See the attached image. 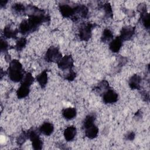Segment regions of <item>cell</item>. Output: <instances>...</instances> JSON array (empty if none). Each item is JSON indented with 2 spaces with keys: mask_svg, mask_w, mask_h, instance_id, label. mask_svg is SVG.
I'll list each match as a JSON object with an SVG mask.
<instances>
[{
  "mask_svg": "<svg viewBox=\"0 0 150 150\" xmlns=\"http://www.w3.org/2000/svg\"><path fill=\"white\" fill-rule=\"evenodd\" d=\"M135 138V134L133 132H131L129 133H128L127 136H126V138L128 140H133Z\"/></svg>",
  "mask_w": 150,
  "mask_h": 150,
  "instance_id": "f546056e",
  "label": "cell"
},
{
  "mask_svg": "<svg viewBox=\"0 0 150 150\" xmlns=\"http://www.w3.org/2000/svg\"><path fill=\"white\" fill-rule=\"evenodd\" d=\"M75 77H76V73L70 69V71L66 76V79L71 81V80H73Z\"/></svg>",
  "mask_w": 150,
  "mask_h": 150,
  "instance_id": "f1b7e54d",
  "label": "cell"
},
{
  "mask_svg": "<svg viewBox=\"0 0 150 150\" xmlns=\"http://www.w3.org/2000/svg\"><path fill=\"white\" fill-rule=\"evenodd\" d=\"M54 127L52 124L50 122L43 123L39 128L40 132L45 135H50L53 131Z\"/></svg>",
  "mask_w": 150,
  "mask_h": 150,
  "instance_id": "8fae6325",
  "label": "cell"
},
{
  "mask_svg": "<svg viewBox=\"0 0 150 150\" xmlns=\"http://www.w3.org/2000/svg\"><path fill=\"white\" fill-rule=\"evenodd\" d=\"M122 40L120 36L116 37L110 43L109 47L110 49L113 53H117L120 50L122 45Z\"/></svg>",
  "mask_w": 150,
  "mask_h": 150,
  "instance_id": "9c48e42d",
  "label": "cell"
},
{
  "mask_svg": "<svg viewBox=\"0 0 150 150\" xmlns=\"http://www.w3.org/2000/svg\"><path fill=\"white\" fill-rule=\"evenodd\" d=\"M113 35L112 32L108 29H105L102 33L101 40L104 42H107L112 39Z\"/></svg>",
  "mask_w": 150,
  "mask_h": 150,
  "instance_id": "44dd1931",
  "label": "cell"
},
{
  "mask_svg": "<svg viewBox=\"0 0 150 150\" xmlns=\"http://www.w3.org/2000/svg\"><path fill=\"white\" fill-rule=\"evenodd\" d=\"M93 28V25L91 23H86L82 25L79 30V37L81 40L87 41L91 36V30Z\"/></svg>",
  "mask_w": 150,
  "mask_h": 150,
  "instance_id": "3957f363",
  "label": "cell"
},
{
  "mask_svg": "<svg viewBox=\"0 0 150 150\" xmlns=\"http://www.w3.org/2000/svg\"><path fill=\"white\" fill-rule=\"evenodd\" d=\"M95 120V117L93 114H90L86 116L83 121V127L84 129L94 125V122Z\"/></svg>",
  "mask_w": 150,
  "mask_h": 150,
  "instance_id": "ffe728a7",
  "label": "cell"
},
{
  "mask_svg": "<svg viewBox=\"0 0 150 150\" xmlns=\"http://www.w3.org/2000/svg\"><path fill=\"white\" fill-rule=\"evenodd\" d=\"M141 20L142 24L146 29L149 28V16L148 13L146 11L141 12Z\"/></svg>",
  "mask_w": 150,
  "mask_h": 150,
  "instance_id": "7402d4cb",
  "label": "cell"
},
{
  "mask_svg": "<svg viewBox=\"0 0 150 150\" xmlns=\"http://www.w3.org/2000/svg\"><path fill=\"white\" fill-rule=\"evenodd\" d=\"M62 57L61 53L56 47H50L48 49L45 55V59L49 62H56L57 63Z\"/></svg>",
  "mask_w": 150,
  "mask_h": 150,
  "instance_id": "7a4b0ae2",
  "label": "cell"
},
{
  "mask_svg": "<svg viewBox=\"0 0 150 150\" xmlns=\"http://www.w3.org/2000/svg\"><path fill=\"white\" fill-rule=\"evenodd\" d=\"M135 33V28L131 26H126L122 28L120 37L122 40H129Z\"/></svg>",
  "mask_w": 150,
  "mask_h": 150,
  "instance_id": "52a82bcc",
  "label": "cell"
},
{
  "mask_svg": "<svg viewBox=\"0 0 150 150\" xmlns=\"http://www.w3.org/2000/svg\"><path fill=\"white\" fill-rule=\"evenodd\" d=\"M33 81H34V78L33 77L32 75L30 73H28L24 76L22 80V83L30 86L33 83Z\"/></svg>",
  "mask_w": 150,
  "mask_h": 150,
  "instance_id": "603a6c76",
  "label": "cell"
},
{
  "mask_svg": "<svg viewBox=\"0 0 150 150\" xmlns=\"http://www.w3.org/2000/svg\"><path fill=\"white\" fill-rule=\"evenodd\" d=\"M29 93V86L25 84L21 83L20 87L16 91V95L18 98H23L26 97Z\"/></svg>",
  "mask_w": 150,
  "mask_h": 150,
  "instance_id": "7c38bea8",
  "label": "cell"
},
{
  "mask_svg": "<svg viewBox=\"0 0 150 150\" xmlns=\"http://www.w3.org/2000/svg\"><path fill=\"white\" fill-rule=\"evenodd\" d=\"M141 78L137 74L133 75L129 80V86L132 89H139L140 88V83Z\"/></svg>",
  "mask_w": 150,
  "mask_h": 150,
  "instance_id": "5bb4252c",
  "label": "cell"
},
{
  "mask_svg": "<svg viewBox=\"0 0 150 150\" xmlns=\"http://www.w3.org/2000/svg\"><path fill=\"white\" fill-rule=\"evenodd\" d=\"M26 44V39L24 38H19L16 43L15 48L17 50H21Z\"/></svg>",
  "mask_w": 150,
  "mask_h": 150,
  "instance_id": "cb8c5ba5",
  "label": "cell"
},
{
  "mask_svg": "<svg viewBox=\"0 0 150 150\" xmlns=\"http://www.w3.org/2000/svg\"><path fill=\"white\" fill-rule=\"evenodd\" d=\"M59 69L62 70H70L73 66V60L71 56L66 55L62 57L57 63Z\"/></svg>",
  "mask_w": 150,
  "mask_h": 150,
  "instance_id": "5b68a950",
  "label": "cell"
},
{
  "mask_svg": "<svg viewBox=\"0 0 150 150\" xmlns=\"http://www.w3.org/2000/svg\"><path fill=\"white\" fill-rule=\"evenodd\" d=\"M74 8H75V12L78 13L80 15V16L83 18H86L87 16L88 11L87 8L86 6L83 5H81L76 6Z\"/></svg>",
  "mask_w": 150,
  "mask_h": 150,
  "instance_id": "d6986e66",
  "label": "cell"
},
{
  "mask_svg": "<svg viewBox=\"0 0 150 150\" xmlns=\"http://www.w3.org/2000/svg\"><path fill=\"white\" fill-rule=\"evenodd\" d=\"M103 101L106 104L115 103L118 100V94L114 90L108 89L103 94Z\"/></svg>",
  "mask_w": 150,
  "mask_h": 150,
  "instance_id": "8992f818",
  "label": "cell"
},
{
  "mask_svg": "<svg viewBox=\"0 0 150 150\" xmlns=\"http://www.w3.org/2000/svg\"><path fill=\"white\" fill-rule=\"evenodd\" d=\"M1 51L2 52H6L8 48V42L4 39L3 38H1Z\"/></svg>",
  "mask_w": 150,
  "mask_h": 150,
  "instance_id": "83f0119b",
  "label": "cell"
},
{
  "mask_svg": "<svg viewBox=\"0 0 150 150\" xmlns=\"http://www.w3.org/2000/svg\"><path fill=\"white\" fill-rule=\"evenodd\" d=\"M76 134V128L74 126H69L64 131V136L67 141H70L74 139Z\"/></svg>",
  "mask_w": 150,
  "mask_h": 150,
  "instance_id": "30bf717a",
  "label": "cell"
},
{
  "mask_svg": "<svg viewBox=\"0 0 150 150\" xmlns=\"http://www.w3.org/2000/svg\"><path fill=\"white\" fill-rule=\"evenodd\" d=\"M18 31L17 30L12 29L10 26H7L4 29V36L6 38H14L16 37Z\"/></svg>",
  "mask_w": 150,
  "mask_h": 150,
  "instance_id": "ac0fdd59",
  "label": "cell"
},
{
  "mask_svg": "<svg viewBox=\"0 0 150 150\" xmlns=\"http://www.w3.org/2000/svg\"><path fill=\"white\" fill-rule=\"evenodd\" d=\"M28 134L29 138L32 141L33 149H41L42 147V141L36 131L33 129H30L28 131Z\"/></svg>",
  "mask_w": 150,
  "mask_h": 150,
  "instance_id": "277c9868",
  "label": "cell"
},
{
  "mask_svg": "<svg viewBox=\"0 0 150 150\" xmlns=\"http://www.w3.org/2000/svg\"><path fill=\"white\" fill-rule=\"evenodd\" d=\"M8 73L9 79L14 82L22 81L24 77L22 66L18 60H13L10 62Z\"/></svg>",
  "mask_w": 150,
  "mask_h": 150,
  "instance_id": "6da1fadb",
  "label": "cell"
},
{
  "mask_svg": "<svg viewBox=\"0 0 150 150\" xmlns=\"http://www.w3.org/2000/svg\"><path fill=\"white\" fill-rule=\"evenodd\" d=\"M29 138V137H28V132H22L20 135L19 136L18 138V140H17V142H18V144H20V145H22L23 144L25 141L26 140Z\"/></svg>",
  "mask_w": 150,
  "mask_h": 150,
  "instance_id": "484cf974",
  "label": "cell"
},
{
  "mask_svg": "<svg viewBox=\"0 0 150 150\" xmlns=\"http://www.w3.org/2000/svg\"><path fill=\"white\" fill-rule=\"evenodd\" d=\"M61 14L65 18L70 17L75 13V8L71 7L67 4H61L59 6Z\"/></svg>",
  "mask_w": 150,
  "mask_h": 150,
  "instance_id": "ba28073f",
  "label": "cell"
},
{
  "mask_svg": "<svg viewBox=\"0 0 150 150\" xmlns=\"http://www.w3.org/2000/svg\"><path fill=\"white\" fill-rule=\"evenodd\" d=\"M103 9L105 11V15L107 16H110L111 17L112 16V8H111V6L110 5V4L108 3H106L105 4H104L103 5Z\"/></svg>",
  "mask_w": 150,
  "mask_h": 150,
  "instance_id": "4316f807",
  "label": "cell"
},
{
  "mask_svg": "<svg viewBox=\"0 0 150 150\" xmlns=\"http://www.w3.org/2000/svg\"><path fill=\"white\" fill-rule=\"evenodd\" d=\"M85 129L86 136L90 139H93L96 138L98 133V128L94 124L86 128Z\"/></svg>",
  "mask_w": 150,
  "mask_h": 150,
  "instance_id": "4fadbf2b",
  "label": "cell"
},
{
  "mask_svg": "<svg viewBox=\"0 0 150 150\" xmlns=\"http://www.w3.org/2000/svg\"><path fill=\"white\" fill-rule=\"evenodd\" d=\"M63 117L68 120L74 118L76 115V110L73 107H69L65 108L63 111Z\"/></svg>",
  "mask_w": 150,
  "mask_h": 150,
  "instance_id": "2e32d148",
  "label": "cell"
},
{
  "mask_svg": "<svg viewBox=\"0 0 150 150\" xmlns=\"http://www.w3.org/2000/svg\"><path fill=\"white\" fill-rule=\"evenodd\" d=\"M19 31L23 35H26L29 33L32 32V30L28 20H25L21 22L19 25Z\"/></svg>",
  "mask_w": 150,
  "mask_h": 150,
  "instance_id": "9a60e30c",
  "label": "cell"
},
{
  "mask_svg": "<svg viewBox=\"0 0 150 150\" xmlns=\"http://www.w3.org/2000/svg\"><path fill=\"white\" fill-rule=\"evenodd\" d=\"M12 9L16 13L25 12L26 10L25 6L21 4H15L12 6Z\"/></svg>",
  "mask_w": 150,
  "mask_h": 150,
  "instance_id": "d4e9b609",
  "label": "cell"
},
{
  "mask_svg": "<svg viewBox=\"0 0 150 150\" xmlns=\"http://www.w3.org/2000/svg\"><path fill=\"white\" fill-rule=\"evenodd\" d=\"M36 80L41 87H45L47 83V74L46 71L44 70L39 75H38Z\"/></svg>",
  "mask_w": 150,
  "mask_h": 150,
  "instance_id": "e0dca14e",
  "label": "cell"
}]
</instances>
